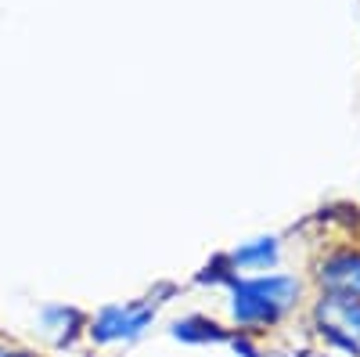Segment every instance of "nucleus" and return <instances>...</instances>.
Masks as SVG:
<instances>
[{"label":"nucleus","mask_w":360,"mask_h":357,"mask_svg":"<svg viewBox=\"0 0 360 357\" xmlns=\"http://www.w3.org/2000/svg\"><path fill=\"white\" fill-rule=\"evenodd\" d=\"M274 263H278V238H256V242L238 246L227 256V267H234V271H266Z\"/></svg>","instance_id":"obj_5"},{"label":"nucleus","mask_w":360,"mask_h":357,"mask_svg":"<svg viewBox=\"0 0 360 357\" xmlns=\"http://www.w3.org/2000/svg\"><path fill=\"white\" fill-rule=\"evenodd\" d=\"M231 285V314L238 325H270L299 300V282L288 275H259V278H227Z\"/></svg>","instance_id":"obj_1"},{"label":"nucleus","mask_w":360,"mask_h":357,"mask_svg":"<svg viewBox=\"0 0 360 357\" xmlns=\"http://www.w3.org/2000/svg\"><path fill=\"white\" fill-rule=\"evenodd\" d=\"M173 336H176V339H184V343H209V339H224L217 325H213V321H202V318L176 321V325H173Z\"/></svg>","instance_id":"obj_7"},{"label":"nucleus","mask_w":360,"mask_h":357,"mask_svg":"<svg viewBox=\"0 0 360 357\" xmlns=\"http://www.w3.org/2000/svg\"><path fill=\"white\" fill-rule=\"evenodd\" d=\"M152 321H155V307L119 303V307H105L94 321H90V336L98 343H127V339H137Z\"/></svg>","instance_id":"obj_2"},{"label":"nucleus","mask_w":360,"mask_h":357,"mask_svg":"<svg viewBox=\"0 0 360 357\" xmlns=\"http://www.w3.org/2000/svg\"><path fill=\"white\" fill-rule=\"evenodd\" d=\"M321 285L328 289V296L360 300V253H339L332 260H324Z\"/></svg>","instance_id":"obj_4"},{"label":"nucleus","mask_w":360,"mask_h":357,"mask_svg":"<svg viewBox=\"0 0 360 357\" xmlns=\"http://www.w3.org/2000/svg\"><path fill=\"white\" fill-rule=\"evenodd\" d=\"M0 357H33V353H25V350H4V346H0Z\"/></svg>","instance_id":"obj_8"},{"label":"nucleus","mask_w":360,"mask_h":357,"mask_svg":"<svg viewBox=\"0 0 360 357\" xmlns=\"http://www.w3.org/2000/svg\"><path fill=\"white\" fill-rule=\"evenodd\" d=\"M317 321L339 346L360 353V300L328 296V300H321V307H317Z\"/></svg>","instance_id":"obj_3"},{"label":"nucleus","mask_w":360,"mask_h":357,"mask_svg":"<svg viewBox=\"0 0 360 357\" xmlns=\"http://www.w3.org/2000/svg\"><path fill=\"white\" fill-rule=\"evenodd\" d=\"M40 325H44L47 336H54L62 343V339H72V332L83 325V318L72 307H47V311H40Z\"/></svg>","instance_id":"obj_6"}]
</instances>
